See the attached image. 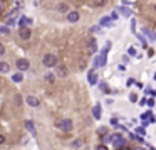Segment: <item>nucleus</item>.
Wrapping results in <instances>:
<instances>
[{
  "instance_id": "nucleus-27",
  "label": "nucleus",
  "mask_w": 156,
  "mask_h": 150,
  "mask_svg": "<svg viewBox=\"0 0 156 150\" xmlns=\"http://www.w3.org/2000/svg\"><path fill=\"white\" fill-rule=\"evenodd\" d=\"M3 52H5V47H3V44H0V56H3Z\"/></svg>"
},
{
  "instance_id": "nucleus-21",
  "label": "nucleus",
  "mask_w": 156,
  "mask_h": 150,
  "mask_svg": "<svg viewBox=\"0 0 156 150\" xmlns=\"http://www.w3.org/2000/svg\"><path fill=\"white\" fill-rule=\"evenodd\" d=\"M15 105H17V106H20V105H22V96L20 95L15 96Z\"/></svg>"
},
{
  "instance_id": "nucleus-8",
  "label": "nucleus",
  "mask_w": 156,
  "mask_h": 150,
  "mask_svg": "<svg viewBox=\"0 0 156 150\" xmlns=\"http://www.w3.org/2000/svg\"><path fill=\"white\" fill-rule=\"evenodd\" d=\"M97 52V42L94 37H89V54H96Z\"/></svg>"
},
{
  "instance_id": "nucleus-34",
  "label": "nucleus",
  "mask_w": 156,
  "mask_h": 150,
  "mask_svg": "<svg viewBox=\"0 0 156 150\" xmlns=\"http://www.w3.org/2000/svg\"><path fill=\"white\" fill-rule=\"evenodd\" d=\"M155 79H156V73H155Z\"/></svg>"
},
{
  "instance_id": "nucleus-30",
  "label": "nucleus",
  "mask_w": 156,
  "mask_h": 150,
  "mask_svg": "<svg viewBox=\"0 0 156 150\" xmlns=\"http://www.w3.org/2000/svg\"><path fill=\"white\" fill-rule=\"evenodd\" d=\"M96 150H108V147H104V145H99Z\"/></svg>"
},
{
  "instance_id": "nucleus-28",
  "label": "nucleus",
  "mask_w": 156,
  "mask_h": 150,
  "mask_svg": "<svg viewBox=\"0 0 156 150\" xmlns=\"http://www.w3.org/2000/svg\"><path fill=\"white\" fill-rule=\"evenodd\" d=\"M3 143H5V137L0 135V145H3Z\"/></svg>"
},
{
  "instance_id": "nucleus-26",
  "label": "nucleus",
  "mask_w": 156,
  "mask_h": 150,
  "mask_svg": "<svg viewBox=\"0 0 156 150\" xmlns=\"http://www.w3.org/2000/svg\"><path fill=\"white\" fill-rule=\"evenodd\" d=\"M146 105H148V106H153V105H155V100H153V98H149L148 101H146Z\"/></svg>"
},
{
  "instance_id": "nucleus-24",
  "label": "nucleus",
  "mask_w": 156,
  "mask_h": 150,
  "mask_svg": "<svg viewBox=\"0 0 156 150\" xmlns=\"http://www.w3.org/2000/svg\"><path fill=\"white\" fill-rule=\"evenodd\" d=\"M128 54H129V56H134V54H136V49H134V47H129V49H128Z\"/></svg>"
},
{
  "instance_id": "nucleus-12",
  "label": "nucleus",
  "mask_w": 156,
  "mask_h": 150,
  "mask_svg": "<svg viewBox=\"0 0 156 150\" xmlns=\"http://www.w3.org/2000/svg\"><path fill=\"white\" fill-rule=\"evenodd\" d=\"M99 24L104 25V27H109V25H113V19H111V17H102Z\"/></svg>"
},
{
  "instance_id": "nucleus-33",
  "label": "nucleus",
  "mask_w": 156,
  "mask_h": 150,
  "mask_svg": "<svg viewBox=\"0 0 156 150\" xmlns=\"http://www.w3.org/2000/svg\"><path fill=\"white\" fill-rule=\"evenodd\" d=\"M0 2H7V0H0Z\"/></svg>"
},
{
  "instance_id": "nucleus-25",
  "label": "nucleus",
  "mask_w": 156,
  "mask_h": 150,
  "mask_svg": "<svg viewBox=\"0 0 156 150\" xmlns=\"http://www.w3.org/2000/svg\"><path fill=\"white\" fill-rule=\"evenodd\" d=\"M136 132H138V133H139V135H146V132H144V128H136Z\"/></svg>"
},
{
  "instance_id": "nucleus-4",
  "label": "nucleus",
  "mask_w": 156,
  "mask_h": 150,
  "mask_svg": "<svg viewBox=\"0 0 156 150\" xmlns=\"http://www.w3.org/2000/svg\"><path fill=\"white\" fill-rule=\"evenodd\" d=\"M109 140H111V143H113L114 147H118V149H121L122 145H126V142H124V137H122L121 133H113V135L109 137Z\"/></svg>"
},
{
  "instance_id": "nucleus-29",
  "label": "nucleus",
  "mask_w": 156,
  "mask_h": 150,
  "mask_svg": "<svg viewBox=\"0 0 156 150\" xmlns=\"http://www.w3.org/2000/svg\"><path fill=\"white\" fill-rule=\"evenodd\" d=\"M121 12H122L124 15H129V10H128V8H121Z\"/></svg>"
},
{
  "instance_id": "nucleus-6",
  "label": "nucleus",
  "mask_w": 156,
  "mask_h": 150,
  "mask_svg": "<svg viewBox=\"0 0 156 150\" xmlns=\"http://www.w3.org/2000/svg\"><path fill=\"white\" fill-rule=\"evenodd\" d=\"M25 101H27V105H29V106H32V108H37V106L41 105L39 98H37V96H34V95H29L27 98H25Z\"/></svg>"
},
{
  "instance_id": "nucleus-10",
  "label": "nucleus",
  "mask_w": 156,
  "mask_h": 150,
  "mask_svg": "<svg viewBox=\"0 0 156 150\" xmlns=\"http://www.w3.org/2000/svg\"><path fill=\"white\" fill-rule=\"evenodd\" d=\"M29 24H32V19H29V17H20V21H19V27H27Z\"/></svg>"
},
{
  "instance_id": "nucleus-1",
  "label": "nucleus",
  "mask_w": 156,
  "mask_h": 150,
  "mask_svg": "<svg viewBox=\"0 0 156 150\" xmlns=\"http://www.w3.org/2000/svg\"><path fill=\"white\" fill-rule=\"evenodd\" d=\"M109 46H111V44L108 42V44H106V47H104V49L101 51V54H99V56H96V59H94V66L101 68V66H104V64H106V54H108Z\"/></svg>"
},
{
  "instance_id": "nucleus-13",
  "label": "nucleus",
  "mask_w": 156,
  "mask_h": 150,
  "mask_svg": "<svg viewBox=\"0 0 156 150\" xmlns=\"http://www.w3.org/2000/svg\"><path fill=\"white\" fill-rule=\"evenodd\" d=\"M25 128H27L29 132L35 137V133H37V132H35V127H34V123H32V122H29V120H27V122H25Z\"/></svg>"
},
{
  "instance_id": "nucleus-32",
  "label": "nucleus",
  "mask_w": 156,
  "mask_h": 150,
  "mask_svg": "<svg viewBox=\"0 0 156 150\" xmlns=\"http://www.w3.org/2000/svg\"><path fill=\"white\" fill-rule=\"evenodd\" d=\"M2 12H3V4L0 2V14H2Z\"/></svg>"
},
{
  "instance_id": "nucleus-15",
  "label": "nucleus",
  "mask_w": 156,
  "mask_h": 150,
  "mask_svg": "<svg viewBox=\"0 0 156 150\" xmlns=\"http://www.w3.org/2000/svg\"><path fill=\"white\" fill-rule=\"evenodd\" d=\"M57 76H62V78L67 76V69H66V66H57Z\"/></svg>"
},
{
  "instance_id": "nucleus-18",
  "label": "nucleus",
  "mask_w": 156,
  "mask_h": 150,
  "mask_svg": "<svg viewBox=\"0 0 156 150\" xmlns=\"http://www.w3.org/2000/svg\"><path fill=\"white\" fill-rule=\"evenodd\" d=\"M82 142H84L82 138H77V140H74V142L71 143V147H72V149H79V147L82 145Z\"/></svg>"
},
{
  "instance_id": "nucleus-2",
  "label": "nucleus",
  "mask_w": 156,
  "mask_h": 150,
  "mask_svg": "<svg viewBox=\"0 0 156 150\" xmlns=\"http://www.w3.org/2000/svg\"><path fill=\"white\" fill-rule=\"evenodd\" d=\"M55 127L62 132H71L72 128V122H71V118H61L59 122H55Z\"/></svg>"
},
{
  "instance_id": "nucleus-19",
  "label": "nucleus",
  "mask_w": 156,
  "mask_h": 150,
  "mask_svg": "<svg viewBox=\"0 0 156 150\" xmlns=\"http://www.w3.org/2000/svg\"><path fill=\"white\" fill-rule=\"evenodd\" d=\"M96 81H97V76H96V73L92 71V73L89 74V84H96Z\"/></svg>"
},
{
  "instance_id": "nucleus-20",
  "label": "nucleus",
  "mask_w": 156,
  "mask_h": 150,
  "mask_svg": "<svg viewBox=\"0 0 156 150\" xmlns=\"http://www.w3.org/2000/svg\"><path fill=\"white\" fill-rule=\"evenodd\" d=\"M144 32L149 35V39H151V41H156V34H155V32H151L149 29H144Z\"/></svg>"
},
{
  "instance_id": "nucleus-17",
  "label": "nucleus",
  "mask_w": 156,
  "mask_h": 150,
  "mask_svg": "<svg viewBox=\"0 0 156 150\" xmlns=\"http://www.w3.org/2000/svg\"><path fill=\"white\" fill-rule=\"evenodd\" d=\"M8 69H10V66H8L7 62H0V73H8Z\"/></svg>"
},
{
  "instance_id": "nucleus-14",
  "label": "nucleus",
  "mask_w": 156,
  "mask_h": 150,
  "mask_svg": "<svg viewBox=\"0 0 156 150\" xmlns=\"http://www.w3.org/2000/svg\"><path fill=\"white\" fill-rule=\"evenodd\" d=\"M92 115H94V118H101V105H96L94 108H92Z\"/></svg>"
},
{
  "instance_id": "nucleus-16",
  "label": "nucleus",
  "mask_w": 156,
  "mask_h": 150,
  "mask_svg": "<svg viewBox=\"0 0 156 150\" xmlns=\"http://www.w3.org/2000/svg\"><path fill=\"white\" fill-rule=\"evenodd\" d=\"M22 79H24L22 73H15V74L12 76V81H14V83H22Z\"/></svg>"
},
{
  "instance_id": "nucleus-35",
  "label": "nucleus",
  "mask_w": 156,
  "mask_h": 150,
  "mask_svg": "<svg viewBox=\"0 0 156 150\" xmlns=\"http://www.w3.org/2000/svg\"><path fill=\"white\" fill-rule=\"evenodd\" d=\"M136 150H143V149H136Z\"/></svg>"
},
{
  "instance_id": "nucleus-3",
  "label": "nucleus",
  "mask_w": 156,
  "mask_h": 150,
  "mask_svg": "<svg viewBox=\"0 0 156 150\" xmlns=\"http://www.w3.org/2000/svg\"><path fill=\"white\" fill-rule=\"evenodd\" d=\"M42 64H44L45 68H54V66H57V56L45 54L44 57H42Z\"/></svg>"
},
{
  "instance_id": "nucleus-22",
  "label": "nucleus",
  "mask_w": 156,
  "mask_h": 150,
  "mask_svg": "<svg viewBox=\"0 0 156 150\" xmlns=\"http://www.w3.org/2000/svg\"><path fill=\"white\" fill-rule=\"evenodd\" d=\"M45 79H47V83H54V74H47Z\"/></svg>"
},
{
  "instance_id": "nucleus-31",
  "label": "nucleus",
  "mask_w": 156,
  "mask_h": 150,
  "mask_svg": "<svg viewBox=\"0 0 156 150\" xmlns=\"http://www.w3.org/2000/svg\"><path fill=\"white\" fill-rule=\"evenodd\" d=\"M104 4H106V0H99L97 2V5H104Z\"/></svg>"
},
{
  "instance_id": "nucleus-11",
  "label": "nucleus",
  "mask_w": 156,
  "mask_h": 150,
  "mask_svg": "<svg viewBox=\"0 0 156 150\" xmlns=\"http://www.w3.org/2000/svg\"><path fill=\"white\" fill-rule=\"evenodd\" d=\"M69 10H71V8H69L67 4H59V5H57V12H61V14H66Z\"/></svg>"
},
{
  "instance_id": "nucleus-5",
  "label": "nucleus",
  "mask_w": 156,
  "mask_h": 150,
  "mask_svg": "<svg viewBox=\"0 0 156 150\" xmlns=\"http://www.w3.org/2000/svg\"><path fill=\"white\" fill-rule=\"evenodd\" d=\"M30 35H32V30H30L29 27H20V30H19V37H20L22 41H29Z\"/></svg>"
},
{
  "instance_id": "nucleus-9",
  "label": "nucleus",
  "mask_w": 156,
  "mask_h": 150,
  "mask_svg": "<svg viewBox=\"0 0 156 150\" xmlns=\"http://www.w3.org/2000/svg\"><path fill=\"white\" fill-rule=\"evenodd\" d=\"M67 21L71 22V24H76V22L79 21V14H77L76 10H71V12H67Z\"/></svg>"
},
{
  "instance_id": "nucleus-23",
  "label": "nucleus",
  "mask_w": 156,
  "mask_h": 150,
  "mask_svg": "<svg viewBox=\"0 0 156 150\" xmlns=\"http://www.w3.org/2000/svg\"><path fill=\"white\" fill-rule=\"evenodd\" d=\"M10 30H8V27H0V34H8Z\"/></svg>"
},
{
  "instance_id": "nucleus-7",
  "label": "nucleus",
  "mask_w": 156,
  "mask_h": 150,
  "mask_svg": "<svg viewBox=\"0 0 156 150\" xmlns=\"http://www.w3.org/2000/svg\"><path fill=\"white\" fill-rule=\"evenodd\" d=\"M15 64H17V69H19V71H27L29 66H30V64H29V61H27V59H24V57L17 59V62H15Z\"/></svg>"
}]
</instances>
